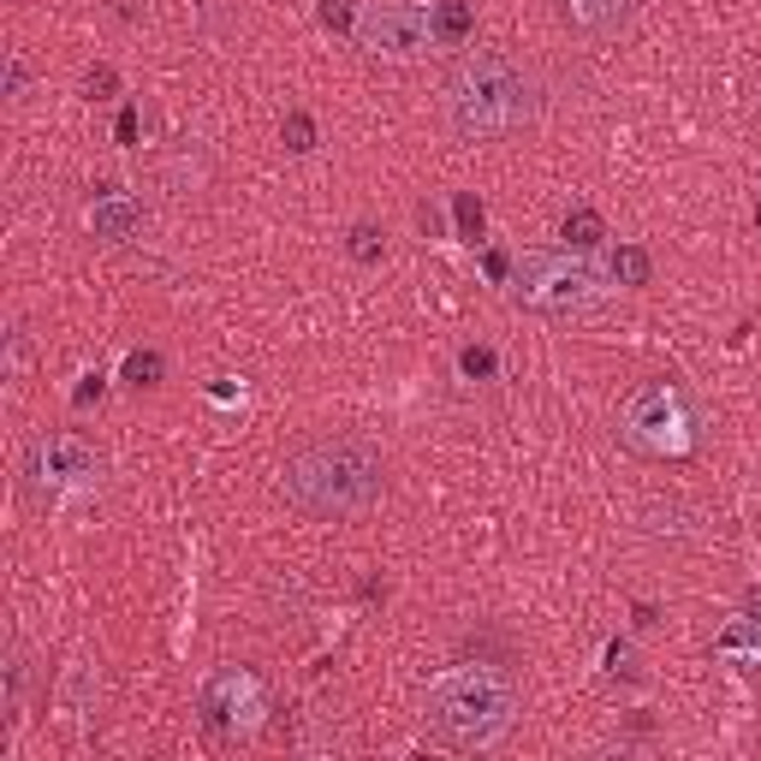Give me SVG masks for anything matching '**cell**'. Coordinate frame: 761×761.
I'll use <instances>...</instances> for the list:
<instances>
[{"label": "cell", "instance_id": "6da1fadb", "mask_svg": "<svg viewBox=\"0 0 761 761\" xmlns=\"http://www.w3.org/2000/svg\"><path fill=\"white\" fill-rule=\"evenodd\" d=\"M380 482H387V464H380V446L357 441V434H328V441H310L286 459L280 488L286 500L304 511V518H357L380 500Z\"/></svg>", "mask_w": 761, "mask_h": 761}, {"label": "cell", "instance_id": "7a4b0ae2", "mask_svg": "<svg viewBox=\"0 0 761 761\" xmlns=\"http://www.w3.org/2000/svg\"><path fill=\"white\" fill-rule=\"evenodd\" d=\"M523 696L506 666H452L422 691V720L452 750H488L518 720Z\"/></svg>", "mask_w": 761, "mask_h": 761}, {"label": "cell", "instance_id": "3957f363", "mask_svg": "<svg viewBox=\"0 0 761 761\" xmlns=\"http://www.w3.org/2000/svg\"><path fill=\"white\" fill-rule=\"evenodd\" d=\"M441 101H446V120L476 143H494V137H511V131L530 125V78L506 60V54H464L459 66L446 71L441 84Z\"/></svg>", "mask_w": 761, "mask_h": 761}, {"label": "cell", "instance_id": "277c9868", "mask_svg": "<svg viewBox=\"0 0 761 761\" xmlns=\"http://www.w3.org/2000/svg\"><path fill=\"white\" fill-rule=\"evenodd\" d=\"M602 274L589 262H577L571 251H530L518 256L511 268V298L523 310H541V316H577V310H595L602 304Z\"/></svg>", "mask_w": 761, "mask_h": 761}, {"label": "cell", "instance_id": "5b68a950", "mask_svg": "<svg viewBox=\"0 0 761 761\" xmlns=\"http://www.w3.org/2000/svg\"><path fill=\"white\" fill-rule=\"evenodd\" d=\"M619 429H625V441L637 452H649V459H684V452L696 446V417L672 380H642L631 399H625Z\"/></svg>", "mask_w": 761, "mask_h": 761}, {"label": "cell", "instance_id": "8992f818", "mask_svg": "<svg viewBox=\"0 0 761 761\" xmlns=\"http://www.w3.org/2000/svg\"><path fill=\"white\" fill-rule=\"evenodd\" d=\"M351 36H357V48L375 54V60H417L434 42V12L417 7V0H363Z\"/></svg>", "mask_w": 761, "mask_h": 761}, {"label": "cell", "instance_id": "52a82bcc", "mask_svg": "<svg viewBox=\"0 0 761 761\" xmlns=\"http://www.w3.org/2000/svg\"><path fill=\"white\" fill-rule=\"evenodd\" d=\"M197 714L214 738H251L268 714V691H262L256 666H214L197 691Z\"/></svg>", "mask_w": 761, "mask_h": 761}, {"label": "cell", "instance_id": "ba28073f", "mask_svg": "<svg viewBox=\"0 0 761 761\" xmlns=\"http://www.w3.org/2000/svg\"><path fill=\"white\" fill-rule=\"evenodd\" d=\"M24 482L36 494H90L101 482V452L78 434H36L24 446Z\"/></svg>", "mask_w": 761, "mask_h": 761}, {"label": "cell", "instance_id": "9c48e42d", "mask_svg": "<svg viewBox=\"0 0 761 761\" xmlns=\"http://www.w3.org/2000/svg\"><path fill=\"white\" fill-rule=\"evenodd\" d=\"M577 36H625L637 19V0H553Z\"/></svg>", "mask_w": 761, "mask_h": 761}, {"label": "cell", "instance_id": "30bf717a", "mask_svg": "<svg viewBox=\"0 0 761 761\" xmlns=\"http://www.w3.org/2000/svg\"><path fill=\"white\" fill-rule=\"evenodd\" d=\"M90 227H96V239H108V244L137 239V227H143V202L131 197V190H120V185H101V190H96V202H90Z\"/></svg>", "mask_w": 761, "mask_h": 761}, {"label": "cell", "instance_id": "8fae6325", "mask_svg": "<svg viewBox=\"0 0 761 761\" xmlns=\"http://www.w3.org/2000/svg\"><path fill=\"white\" fill-rule=\"evenodd\" d=\"M560 239L571 244V251H595V244L607 239V221L595 209H571L565 221H560Z\"/></svg>", "mask_w": 761, "mask_h": 761}, {"label": "cell", "instance_id": "7c38bea8", "mask_svg": "<svg viewBox=\"0 0 761 761\" xmlns=\"http://www.w3.org/2000/svg\"><path fill=\"white\" fill-rule=\"evenodd\" d=\"M471 7H464V0H441V7H434V42H446V48H459L464 36H471Z\"/></svg>", "mask_w": 761, "mask_h": 761}, {"label": "cell", "instance_id": "4fadbf2b", "mask_svg": "<svg viewBox=\"0 0 761 761\" xmlns=\"http://www.w3.org/2000/svg\"><path fill=\"white\" fill-rule=\"evenodd\" d=\"M654 274V256L642 251V244H619V256H613V280L619 286H649Z\"/></svg>", "mask_w": 761, "mask_h": 761}, {"label": "cell", "instance_id": "5bb4252c", "mask_svg": "<svg viewBox=\"0 0 761 761\" xmlns=\"http://www.w3.org/2000/svg\"><path fill=\"white\" fill-rule=\"evenodd\" d=\"M452 221H459V239H482V227H488V214H482V202L471 197V190H459V202H452Z\"/></svg>", "mask_w": 761, "mask_h": 761}, {"label": "cell", "instance_id": "9a60e30c", "mask_svg": "<svg viewBox=\"0 0 761 761\" xmlns=\"http://www.w3.org/2000/svg\"><path fill=\"white\" fill-rule=\"evenodd\" d=\"M720 654H750V661L761 666V625H731V631L720 637Z\"/></svg>", "mask_w": 761, "mask_h": 761}, {"label": "cell", "instance_id": "2e32d148", "mask_svg": "<svg viewBox=\"0 0 761 761\" xmlns=\"http://www.w3.org/2000/svg\"><path fill=\"white\" fill-rule=\"evenodd\" d=\"M161 370H167L161 351H131V357H125V380H131V387H155Z\"/></svg>", "mask_w": 761, "mask_h": 761}, {"label": "cell", "instance_id": "e0dca14e", "mask_svg": "<svg viewBox=\"0 0 761 761\" xmlns=\"http://www.w3.org/2000/svg\"><path fill=\"white\" fill-rule=\"evenodd\" d=\"M280 137H286L291 155H310V150H316V120H310V113H286Z\"/></svg>", "mask_w": 761, "mask_h": 761}, {"label": "cell", "instance_id": "ac0fdd59", "mask_svg": "<svg viewBox=\"0 0 761 761\" xmlns=\"http://www.w3.org/2000/svg\"><path fill=\"white\" fill-rule=\"evenodd\" d=\"M84 96H90V101H113V96H120V71H113V66H90V71H84Z\"/></svg>", "mask_w": 761, "mask_h": 761}, {"label": "cell", "instance_id": "d6986e66", "mask_svg": "<svg viewBox=\"0 0 761 761\" xmlns=\"http://www.w3.org/2000/svg\"><path fill=\"white\" fill-rule=\"evenodd\" d=\"M345 251L357 256V262H380V232H375V227H351Z\"/></svg>", "mask_w": 761, "mask_h": 761}, {"label": "cell", "instance_id": "ffe728a7", "mask_svg": "<svg viewBox=\"0 0 761 761\" xmlns=\"http://www.w3.org/2000/svg\"><path fill=\"white\" fill-rule=\"evenodd\" d=\"M316 19H321V31H351V24H357L351 19V0H321Z\"/></svg>", "mask_w": 761, "mask_h": 761}, {"label": "cell", "instance_id": "44dd1931", "mask_svg": "<svg viewBox=\"0 0 761 761\" xmlns=\"http://www.w3.org/2000/svg\"><path fill=\"white\" fill-rule=\"evenodd\" d=\"M459 370L471 375V380H488V375H494V351H482V345H464Z\"/></svg>", "mask_w": 761, "mask_h": 761}, {"label": "cell", "instance_id": "7402d4cb", "mask_svg": "<svg viewBox=\"0 0 761 761\" xmlns=\"http://www.w3.org/2000/svg\"><path fill=\"white\" fill-rule=\"evenodd\" d=\"M90 399H101V375H84V387L71 393V405H90Z\"/></svg>", "mask_w": 761, "mask_h": 761}, {"label": "cell", "instance_id": "603a6c76", "mask_svg": "<svg viewBox=\"0 0 761 761\" xmlns=\"http://www.w3.org/2000/svg\"><path fill=\"white\" fill-rule=\"evenodd\" d=\"M607 666H613V672H631V649H625V642H613V649H607Z\"/></svg>", "mask_w": 761, "mask_h": 761}, {"label": "cell", "instance_id": "cb8c5ba5", "mask_svg": "<svg viewBox=\"0 0 761 761\" xmlns=\"http://www.w3.org/2000/svg\"><path fill=\"white\" fill-rule=\"evenodd\" d=\"M120 143H137V113H131V108L120 113Z\"/></svg>", "mask_w": 761, "mask_h": 761}, {"label": "cell", "instance_id": "d4e9b609", "mask_svg": "<svg viewBox=\"0 0 761 761\" xmlns=\"http://www.w3.org/2000/svg\"><path fill=\"white\" fill-rule=\"evenodd\" d=\"M743 619H756V625H761V583H756L750 595H743Z\"/></svg>", "mask_w": 761, "mask_h": 761}, {"label": "cell", "instance_id": "484cf974", "mask_svg": "<svg viewBox=\"0 0 761 761\" xmlns=\"http://www.w3.org/2000/svg\"><path fill=\"white\" fill-rule=\"evenodd\" d=\"M756 227H761V202H756Z\"/></svg>", "mask_w": 761, "mask_h": 761}]
</instances>
